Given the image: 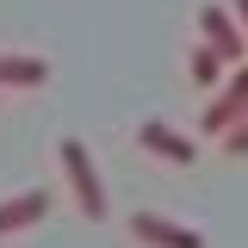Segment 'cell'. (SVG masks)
Returning <instances> with one entry per match:
<instances>
[{
  "instance_id": "5b68a950",
  "label": "cell",
  "mask_w": 248,
  "mask_h": 248,
  "mask_svg": "<svg viewBox=\"0 0 248 248\" xmlns=\"http://www.w3.org/2000/svg\"><path fill=\"white\" fill-rule=\"evenodd\" d=\"M199 37H205L230 68L248 62V37H242V25H236V13H230V6H199Z\"/></svg>"
},
{
  "instance_id": "52a82bcc",
  "label": "cell",
  "mask_w": 248,
  "mask_h": 248,
  "mask_svg": "<svg viewBox=\"0 0 248 248\" xmlns=\"http://www.w3.org/2000/svg\"><path fill=\"white\" fill-rule=\"evenodd\" d=\"M50 81V62L44 56H19V50H0V93H25V87H44Z\"/></svg>"
},
{
  "instance_id": "30bf717a",
  "label": "cell",
  "mask_w": 248,
  "mask_h": 248,
  "mask_svg": "<svg viewBox=\"0 0 248 248\" xmlns=\"http://www.w3.org/2000/svg\"><path fill=\"white\" fill-rule=\"evenodd\" d=\"M230 13H236V25H242V37H248V0H230Z\"/></svg>"
},
{
  "instance_id": "277c9868",
  "label": "cell",
  "mask_w": 248,
  "mask_h": 248,
  "mask_svg": "<svg viewBox=\"0 0 248 248\" xmlns=\"http://www.w3.org/2000/svg\"><path fill=\"white\" fill-rule=\"evenodd\" d=\"M124 230L143 248H205V236H199L192 223H174V217H161V211H130Z\"/></svg>"
},
{
  "instance_id": "3957f363",
  "label": "cell",
  "mask_w": 248,
  "mask_h": 248,
  "mask_svg": "<svg viewBox=\"0 0 248 248\" xmlns=\"http://www.w3.org/2000/svg\"><path fill=\"white\" fill-rule=\"evenodd\" d=\"M137 149L155 155V161H168V168H192V161H199V143H192L186 130H174L168 118H143L137 124Z\"/></svg>"
},
{
  "instance_id": "9c48e42d",
  "label": "cell",
  "mask_w": 248,
  "mask_h": 248,
  "mask_svg": "<svg viewBox=\"0 0 248 248\" xmlns=\"http://www.w3.org/2000/svg\"><path fill=\"white\" fill-rule=\"evenodd\" d=\"M217 143H223V155H236V161H242V155H248V112H242L236 124H230V130H223Z\"/></svg>"
},
{
  "instance_id": "7a4b0ae2",
  "label": "cell",
  "mask_w": 248,
  "mask_h": 248,
  "mask_svg": "<svg viewBox=\"0 0 248 248\" xmlns=\"http://www.w3.org/2000/svg\"><path fill=\"white\" fill-rule=\"evenodd\" d=\"M242 112H248V62H236V68L211 87V106L199 112V130H205V137H223Z\"/></svg>"
},
{
  "instance_id": "8992f818",
  "label": "cell",
  "mask_w": 248,
  "mask_h": 248,
  "mask_svg": "<svg viewBox=\"0 0 248 248\" xmlns=\"http://www.w3.org/2000/svg\"><path fill=\"white\" fill-rule=\"evenodd\" d=\"M44 217H50V192L44 186H25V192L0 199V236H19V230L44 223Z\"/></svg>"
},
{
  "instance_id": "ba28073f",
  "label": "cell",
  "mask_w": 248,
  "mask_h": 248,
  "mask_svg": "<svg viewBox=\"0 0 248 248\" xmlns=\"http://www.w3.org/2000/svg\"><path fill=\"white\" fill-rule=\"evenodd\" d=\"M186 75H192V87L199 93H211L217 81H223V75H230V62L217 56L211 44H205V37H199V50H192V56H186Z\"/></svg>"
},
{
  "instance_id": "6da1fadb",
  "label": "cell",
  "mask_w": 248,
  "mask_h": 248,
  "mask_svg": "<svg viewBox=\"0 0 248 248\" xmlns=\"http://www.w3.org/2000/svg\"><path fill=\"white\" fill-rule=\"evenodd\" d=\"M56 161H62V174H68L75 211L87 217V223H99L112 205H106V180H99V168H93V149L81 143V137H62V143H56Z\"/></svg>"
}]
</instances>
